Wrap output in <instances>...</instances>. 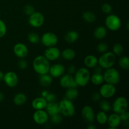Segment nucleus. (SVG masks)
<instances>
[{
	"instance_id": "12",
	"label": "nucleus",
	"mask_w": 129,
	"mask_h": 129,
	"mask_svg": "<svg viewBox=\"0 0 129 129\" xmlns=\"http://www.w3.org/2000/svg\"><path fill=\"white\" fill-rule=\"evenodd\" d=\"M60 86L64 88H77L78 85L76 83L74 80V76L69 74H64L62 76H60V79L59 80Z\"/></svg>"
},
{
	"instance_id": "49",
	"label": "nucleus",
	"mask_w": 129,
	"mask_h": 129,
	"mask_svg": "<svg viewBox=\"0 0 129 129\" xmlns=\"http://www.w3.org/2000/svg\"><path fill=\"white\" fill-rule=\"evenodd\" d=\"M4 74H5V73H3V72H2L1 71H0V81H3V79Z\"/></svg>"
},
{
	"instance_id": "7",
	"label": "nucleus",
	"mask_w": 129,
	"mask_h": 129,
	"mask_svg": "<svg viewBox=\"0 0 129 129\" xmlns=\"http://www.w3.org/2000/svg\"><path fill=\"white\" fill-rule=\"evenodd\" d=\"M127 108L128 102L126 98L123 96H119L116 98L112 105V109L113 112L118 115L127 110Z\"/></svg>"
},
{
	"instance_id": "47",
	"label": "nucleus",
	"mask_w": 129,
	"mask_h": 129,
	"mask_svg": "<svg viewBox=\"0 0 129 129\" xmlns=\"http://www.w3.org/2000/svg\"><path fill=\"white\" fill-rule=\"evenodd\" d=\"M48 93H49V91H47V90L43 91H42V93H41V96L44 97V98H45V97H46V96L47 95Z\"/></svg>"
},
{
	"instance_id": "35",
	"label": "nucleus",
	"mask_w": 129,
	"mask_h": 129,
	"mask_svg": "<svg viewBox=\"0 0 129 129\" xmlns=\"http://www.w3.org/2000/svg\"><path fill=\"white\" fill-rule=\"evenodd\" d=\"M50 121L54 124L59 125L61 123V122H62V117L60 115V113L54 115L50 117Z\"/></svg>"
},
{
	"instance_id": "45",
	"label": "nucleus",
	"mask_w": 129,
	"mask_h": 129,
	"mask_svg": "<svg viewBox=\"0 0 129 129\" xmlns=\"http://www.w3.org/2000/svg\"><path fill=\"white\" fill-rule=\"evenodd\" d=\"M93 69H94V72L96 73H103V68H101L100 66H96L94 67Z\"/></svg>"
},
{
	"instance_id": "33",
	"label": "nucleus",
	"mask_w": 129,
	"mask_h": 129,
	"mask_svg": "<svg viewBox=\"0 0 129 129\" xmlns=\"http://www.w3.org/2000/svg\"><path fill=\"white\" fill-rule=\"evenodd\" d=\"M28 40L32 44H37L40 42V37L37 33L30 32L28 35Z\"/></svg>"
},
{
	"instance_id": "42",
	"label": "nucleus",
	"mask_w": 129,
	"mask_h": 129,
	"mask_svg": "<svg viewBox=\"0 0 129 129\" xmlns=\"http://www.w3.org/2000/svg\"><path fill=\"white\" fill-rule=\"evenodd\" d=\"M119 116L122 122H126V121H128L129 113L127 110L121 113L120 114H119Z\"/></svg>"
},
{
	"instance_id": "10",
	"label": "nucleus",
	"mask_w": 129,
	"mask_h": 129,
	"mask_svg": "<svg viewBox=\"0 0 129 129\" xmlns=\"http://www.w3.org/2000/svg\"><path fill=\"white\" fill-rule=\"evenodd\" d=\"M101 85L102 86L100 88L99 93L102 98L108 99V98H112L115 94L116 91H117L115 85L107 83L101 84Z\"/></svg>"
},
{
	"instance_id": "4",
	"label": "nucleus",
	"mask_w": 129,
	"mask_h": 129,
	"mask_svg": "<svg viewBox=\"0 0 129 129\" xmlns=\"http://www.w3.org/2000/svg\"><path fill=\"white\" fill-rule=\"evenodd\" d=\"M116 62V55L112 52L103 53L98 59V64L104 69L112 68Z\"/></svg>"
},
{
	"instance_id": "26",
	"label": "nucleus",
	"mask_w": 129,
	"mask_h": 129,
	"mask_svg": "<svg viewBox=\"0 0 129 129\" xmlns=\"http://www.w3.org/2000/svg\"><path fill=\"white\" fill-rule=\"evenodd\" d=\"M39 81H40V84L41 86L44 87H48L51 85V84L52 83L53 78L50 74H49V73H47V74L40 75Z\"/></svg>"
},
{
	"instance_id": "1",
	"label": "nucleus",
	"mask_w": 129,
	"mask_h": 129,
	"mask_svg": "<svg viewBox=\"0 0 129 129\" xmlns=\"http://www.w3.org/2000/svg\"><path fill=\"white\" fill-rule=\"evenodd\" d=\"M50 66V61L47 60L44 55H38L33 61L34 70L39 75L49 73Z\"/></svg>"
},
{
	"instance_id": "2",
	"label": "nucleus",
	"mask_w": 129,
	"mask_h": 129,
	"mask_svg": "<svg viewBox=\"0 0 129 129\" xmlns=\"http://www.w3.org/2000/svg\"><path fill=\"white\" fill-rule=\"evenodd\" d=\"M74 75V80L78 86L84 87L90 81V72L86 68H81L77 69Z\"/></svg>"
},
{
	"instance_id": "39",
	"label": "nucleus",
	"mask_w": 129,
	"mask_h": 129,
	"mask_svg": "<svg viewBox=\"0 0 129 129\" xmlns=\"http://www.w3.org/2000/svg\"><path fill=\"white\" fill-rule=\"evenodd\" d=\"M23 11L25 13V15H26L27 16H30L33 13H34L35 11V8L33 6L30 5H27L26 6H25L23 8Z\"/></svg>"
},
{
	"instance_id": "31",
	"label": "nucleus",
	"mask_w": 129,
	"mask_h": 129,
	"mask_svg": "<svg viewBox=\"0 0 129 129\" xmlns=\"http://www.w3.org/2000/svg\"><path fill=\"white\" fill-rule=\"evenodd\" d=\"M118 66L121 69L123 70H128L129 69V59L127 56L121 57L118 60Z\"/></svg>"
},
{
	"instance_id": "8",
	"label": "nucleus",
	"mask_w": 129,
	"mask_h": 129,
	"mask_svg": "<svg viewBox=\"0 0 129 129\" xmlns=\"http://www.w3.org/2000/svg\"><path fill=\"white\" fill-rule=\"evenodd\" d=\"M40 42L44 46L46 47L56 46L59 39L57 36L53 32H45L42 35L40 38Z\"/></svg>"
},
{
	"instance_id": "23",
	"label": "nucleus",
	"mask_w": 129,
	"mask_h": 129,
	"mask_svg": "<svg viewBox=\"0 0 129 129\" xmlns=\"http://www.w3.org/2000/svg\"><path fill=\"white\" fill-rule=\"evenodd\" d=\"M78 39H79V34L74 30L68 31L64 36V40L68 44H73L76 42Z\"/></svg>"
},
{
	"instance_id": "6",
	"label": "nucleus",
	"mask_w": 129,
	"mask_h": 129,
	"mask_svg": "<svg viewBox=\"0 0 129 129\" xmlns=\"http://www.w3.org/2000/svg\"><path fill=\"white\" fill-rule=\"evenodd\" d=\"M106 28L110 31H115L119 30L122 26V21L117 15L114 14H108L105 19Z\"/></svg>"
},
{
	"instance_id": "41",
	"label": "nucleus",
	"mask_w": 129,
	"mask_h": 129,
	"mask_svg": "<svg viewBox=\"0 0 129 129\" xmlns=\"http://www.w3.org/2000/svg\"><path fill=\"white\" fill-rule=\"evenodd\" d=\"M45 98L47 102H53L56 101L57 96L54 93H49H49H48L47 95L46 96V97Z\"/></svg>"
},
{
	"instance_id": "40",
	"label": "nucleus",
	"mask_w": 129,
	"mask_h": 129,
	"mask_svg": "<svg viewBox=\"0 0 129 129\" xmlns=\"http://www.w3.org/2000/svg\"><path fill=\"white\" fill-rule=\"evenodd\" d=\"M18 66L21 70H25L28 66L27 61L24 58H21L18 62Z\"/></svg>"
},
{
	"instance_id": "46",
	"label": "nucleus",
	"mask_w": 129,
	"mask_h": 129,
	"mask_svg": "<svg viewBox=\"0 0 129 129\" xmlns=\"http://www.w3.org/2000/svg\"><path fill=\"white\" fill-rule=\"evenodd\" d=\"M87 128L88 129H96V127L94 124H93V123H89V125L87 126Z\"/></svg>"
},
{
	"instance_id": "20",
	"label": "nucleus",
	"mask_w": 129,
	"mask_h": 129,
	"mask_svg": "<svg viewBox=\"0 0 129 129\" xmlns=\"http://www.w3.org/2000/svg\"><path fill=\"white\" fill-rule=\"evenodd\" d=\"M45 109L49 117L60 113L59 103H57L56 102H47V104Z\"/></svg>"
},
{
	"instance_id": "15",
	"label": "nucleus",
	"mask_w": 129,
	"mask_h": 129,
	"mask_svg": "<svg viewBox=\"0 0 129 129\" xmlns=\"http://www.w3.org/2000/svg\"><path fill=\"white\" fill-rule=\"evenodd\" d=\"M60 50L55 46L47 47L44 51V55L49 61H55L60 57Z\"/></svg>"
},
{
	"instance_id": "18",
	"label": "nucleus",
	"mask_w": 129,
	"mask_h": 129,
	"mask_svg": "<svg viewBox=\"0 0 129 129\" xmlns=\"http://www.w3.org/2000/svg\"><path fill=\"white\" fill-rule=\"evenodd\" d=\"M121 122L122 121L120 118L119 115L117 113H112L108 116L107 123L110 129H117L121 124Z\"/></svg>"
},
{
	"instance_id": "19",
	"label": "nucleus",
	"mask_w": 129,
	"mask_h": 129,
	"mask_svg": "<svg viewBox=\"0 0 129 129\" xmlns=\"http://www.w3.org/2000/svg\"><path fill=\"white\" fill-rule=\"evenodd\" d=\"M47 104V102L45 98L42 96L35 98L31 102V107L35 110L45 109Z\"/></svg>"
},
{
	"instance_id": "34",
	"label": "nucleus",
	"mask_w": 129,
	"mask_h": 129,
	"mask_svg": "<svg viewBox=\"0 0 129 129\" xmlns=\"http://www.w3.org/2000/svg\"><path fill=\"white\" fill-rule=\"evenodd\" d=\"M100 108H101V110L107 113V112H110L111 110L112 105L108 101L103 100L101 101L100 103Z\"/></svg>"
},
{
	"instance_id": "21",
	"label": "nucleus",
	"mask_w": 129,
	"mask_h": 129,
	"mask_svg": "<svg viewBox=\"0 0 129 129\" xmlns=\"http://www.w3.org/2000/svg\"><path fill=\"white\" fill-rule=\"evenodd\" d=\"M98 59L94 55H88L84 59V64L87 68L93 69L98 65Z\"/></svg>"
},
{
	"instance_id": "5",
	"label": "nucleus",
	"mask_w": 129,
	"mask_h": 129,
	"mask_svg": "<svg viewBox=\"0 0 129 129\" xmlns=\"http://www.w3.org/2000/svg\"><path fill=\"white\" fill-rule=\"evenodd\" d=\"M103 75L105 83L113 85L118 84L120 80V74L119 71L113 67L105 69Z\"/></svg>"
},
{
	"instance_id": "29",
	"label": "nucleus",
	"mask_w": 129,
	"mask_h": 129,
	"mask_svg": "<svg viewBox=\"0 0 129 129\" xmlns=\"http://www.w3.org/2000/svg\"><path fill=\"white\" fill-rule=\"evenodd\" d=\"M107 118H108V115H107L106 112L102 110L98 112L95 115L96 120L100 125L106 124L107 122Z\"/></svg>"
},
{
	"instance_id": "9",
	"label": "nucleus",
	"mask_w": 129,
	"mask_h": 129,
	"mask_svg": "<svg viewBox=\"0 0 129 129\" xmlns=\"http://www.w3.org/2000/svg\"><path fill=\"white\" fill-rule=\"evenodd\" d=\"M28 23L34 28L41 27L45 21V17L42 13L35 11L28 17Z\"/></svg>"
},
{
	"instance_id": "30",
	"label": "nucleus",
	"mask_w": 129,
	"mask_h": 129,
	"mask_svg": "<svg viewBox=\"0 0 129 129\" xmlns=\"http://www.w3.org/2000/svg\"><path fill=\"white\" fill-rule=\"evenodd\" d=\"M82 18L84 21L89 23H91L95 21L96 19L95 14L90 11H87L83 13V15H82Z\"/></svg>"
},
{
	"instance_id": "3",
	"label": "nucleus",
	"mask_w": 129,
	"mask_h": 129,
	"mask_svg": "<svg viewBox=\"0 0 129 129\" xmlns=\"http://www.w3.org/2000/svg\"><path fill=\"white\" fill-rule=\"evenodd\" d=\"M59 112L62 116L65 117H71L76 113V108L73 101L64 98L59 103Z\"/></svg>"
},
{
	"instance_id": "16",
	"label": "nucleus",
	"mask_w": 129,
	"mask_h": 129,
	"mask_svg": "<svg viewBox=\"0 0 129 129\" xmlns=\"http://www.w3.org/2000/svg\"><path fill=\"white\" fill-rule=\"evenodd\" d=\"M66 68L61 64H55L50 66L49 71V74L53 78H60L65 73Z\"/></svg>"
},
{
	"instance_id": "13",
	"label": "nucleus",
	"mask_w": 129,
	"mask_h": 129,
	"mask_svg": "<svg viewBox=\"0 0 129 129\" xmlns=\"http://www.w3.org/2000/svg\"><path fill=\"white\" fill-rule=\"evenodd\" d=\"M33 119L37 124L42 125L48 122L49 119V115L47 112L44 110H35L33 114Z\"/></svg>"
},
{
	"instance_id": "14",
	"label": "nucleus",
	"mask_w": 129,
	"mask_h": 129,
	"mask_svg": "<svg viewBox=\"0 0 129 129\" xmlns=\"http://www.w3.org/2000/svg\"><path fill=\"white\" fill-rule=\"evenodd\" d=\"M5 84L10 88H14L18 83V76L13 71H8L4 74L3 79Z\"/></svg>"
},
{
	"instance_id": "24",
	"label": "nucleus",
	"mask_w": 129,
	"mask_h": 129,
	"mask_svg": "<svg viewBox=\"0 0 129 129\" xmlns=\"http://www.w3.org/2000/svg\"><path fill=\"white\" fill-rule=\"evenodd\" d=\"M60 56L66 60H73L76 57V52L73 49L67 48L60 52Z\"/></svg>"
},
{
	"instance_id": "28",
	"label": "nucleus",
	"mask_w": 129,
	"mask_h": 129,
	"mask_svg": "<svg viewBox=\"0 0 129 129\" xmlns=\"http://www.w3.org/2000/svg\"><path fill=\"white\" fill-rule=\"evenodd\" d=\"M90 81L94 85H101L104 82V78H103V74L102 73H94L93 75L91 76Z\"/></svg>"
},
{
	"instance_id": "17",
	"label": "nucleus",
	"mask_w": 129,
	"mask_h": 129,
	"mask_svg": "<svg viewBox=\"0 0 129 129\" xmlns=\"http://www.w3.org/2000/svg\"><path fill=\"white\" fill-rule=\"evenodd\" d=\"M13 52L15 55L20 59L25 58L28 54V49L25 44L17 43L13 47Z\"/></svg>"
},
{
	"instance_id": "36",
	"label": "nucleus",
	"mask_w": 129,
	"mask_h": 129,
	"mask_svg": "<svg viewBox=\"0 0 129 129\" xmlns=\"http://www.w3.org/2000/svg\"><path fill=\"white\" fill-rule=\"evenodd\" d=\"M96 49L98 52H99L100 53L103 54V53H105L107 51H108V46L105 42H101L97 45Z\"/></svg>"
},
{
	"instance_id": "50",
	"label": "nucleus",
	"mask_w": 129,
	"mask_h": 129,
	"mask_svg": "<svg viewBox=\"0 0 129 129\" xmlns=\"http://www.w3.org/2000/svg\"><path fill=\"white\" fill-rule=\"evenodd\" d=\"M0 16H1V14H0Z\"/></svg>"
},
{
	"instance_id": "25",
	"label": "nucleus",
	"mask_w": 129,
	"mask_h": 129,
	"mask_svg": "<svg viewBox=\"0 0 129 129\" xmlns=\"http://www.w3.org/2000/svg\"><path fill=\"white\" fill-rule=\"evenodd\" d=\"M78 95H79V91L77 88H67V90L65 93V98L69 100L73 101L78 98Z\"/></svg>"
},
{
	"instance_id": "38",
	"label": "nucleus",
	"mask_w": 129,
	"mask_h": 129,
	"mask_svg": "<svg viewBox=\"0 0 129 129\" xmlns=\"http://www.w3.org/2000/svg\"><path fill=\"white\" fill-rule=\"evenodd\" d=\"M7 31V27L5 23L0 19V38H2L6 35Z\"/></svg>"
},
{
	"instance_id": "32",
	"label": "nucleus",
	"mask_w": 129,
	"mask_h": 129,
	"mask_svg": "<svg viewBox=\"0 0 129 129\" xmlns=\"http://www.w3.org/2000/svg\"><path fill=\"white\" fill-rule=\"evenodd\" d=\"M124 51V48L123 45L120 43H116L113 45V49H112V52L116 55V56H120L123 54Z\"/></svg>"
},
{
	"instance_id": "22",
	"label": "nucleus",
	"mask_w": 129,
	"mask_h": 129,
	"mask_svg": "<svg viewBox=\"0 0 129 129\" xmlns=\"http://www.w3.org/2000/svg\"><path fill=\"white\" fill-rule=\"evenodd\" d=\"M107 28L103 26H99L95 28L93 35L97 40H103L107 36Z\"/></svg>"
},
{
	"instance_id": "27",
	"label": "nucleus",
	"mask_w": 129,
	"mask_h": 129,
	"mask_svg": "<svg viewBox=\"0 0 129 129\" xmlns=\"http://www.w3.org/2000/svg\"><path fill=\"white\" fill-rule=\"evenodd\" d=\"M26 96L25 95L24 93H17L16 95L14 96L13 100V103L16 106H21L23 105L26 102Z\"/></svg>"
},
{
	"instance_id": "48",
	"label": "nucleus",
	"mask_w": 129,
	"mask_h": 129,
	"mask_svg": "<svg viewBox=\"0 0 129 129\" xmlns=\"http://www.w3.org/2000/svg\"><path fill=\"white\" fill-rule=\"evenodd\" d=\"M4 98H5V95H4V93L0 91V103L3 101Z\"/></svg>"
},
{
	"instance_id": "43",
	"label": "nucleus",
	"mask_w": 129,
	"mask_h": 129,
	"mask_svg": "<svg viewBox=\"0 0 129 129\" xmlns=\"http://www.w3.org/2000/svg\"><path fill=\"white\" fill-rule=\"evenodd\" d=\"M101 98H102V96H101L99 92H95V93H93L91 96V99L94 102H98V101L100 100Z\"/></svg>"
},
{
	"instance_id": "44",
	"label": "nucleus",
	"mask_w": 129,
	"mask_h": 129,
	"mask_svg": "<svg viewBox=\"0 0 129 129\" xmlns=\"http://www.w3.org/2000/svg\"><path fill=\"white\" fill-rule=\"evenodd\" d=\"M76 70H77L76 67L75 66H74V65L69 66L68 68V74H71V75H74V74H75Z\"/></svg>"
},
{
	"instance_id": "11",
	"label": "nucleus",
	"mask_w": 129,
	"mask_h": 129,
	"mask_svg": "<svg viewBox=\"0 0 129 129\" xmlns=\"http://www.w3.org/2000/svg\"><path fill=\"white\" fill-rule=\"evenodd\" d=\"M81 116L83 120L87 123H92L95 120V113L93 107L85 105L81 110Z\"/></svg>"
},
{
	"instance_id": "37",
	"label": "nucleus",
	"mask_w": 129,
	"mask_h": 129,
	"mask_svg": "<svg viewBox=\"0 0 129 129\" xmlns=\"http://www.w3.org/2000/svg\"><path fill=\"white\" fill-rule=\"evenodd\" d=\"M102 12L107 15L110 14L112 11V6L107 3H103L102 6Z\"/></svg>"
}]
</instances>
